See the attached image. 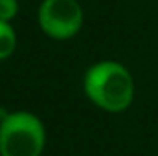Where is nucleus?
I'll list each match as a JSON object with an SVG mask.
<instances>
[{
  "label": "nucleus",
  "mask_w": 158,
  "mask_h": 156,
  "mask_svg": "<svg viewBox=\"0 0 158 156\" xmlns=\"http://www.w3.org/2000/svg\"><path fill=\"white\" fill-rule=\"evenodd\" d=\"M19 0H0V20L11 22L19 15Z\"/></svg>",
  "instance_id": "39448f33"
},
{
  "label": "nucleus",
  "mask_w": 158,
  "mask_h": 156,
  "mask_svg": "<svg viewBox=\"0 0 158 156\" xmlns=\"http://www.w3.org/2000/svg\"><path fill=\"white\" fill-rule=\"evenodd\" d=\"M46 147V129L28 110L9 112L0 119V156H40Z\"/></svg>",
  "instance_id": "f03ea898"
},
{
  "label": "nucleus",
  "mask_w": 158,
  "mask_h": 156,
  "mask_svg": "<svg viewBox=\"0 0 158 156\" xmlns=\"http://www.w3.org/2000/svg\"><path fill=\"white\" fill-rule=\"evenodd\" d=\"M39 26L53 40H68L83 28V7L77 0H42L39 6Z\"/></svg>",
  "instance_id": "7ed1b4c3"
},
{
  "label": "nucleus",
  "mask_w": 158,
  "mask_h": 156,
  "mask_svg": "<svg viewBox=\"0 0 158 156\" xmlns=\"http://www.w3.org/2000/svg\"><path fill=\"white\" fill-rule=\"evenodd\" d=\"M85 96L98 109L118 114L134 101V79L118 61H99L92 64L83 77Z\"/></svg>",
  "instance_id": "f257e3e1"
},
{
  "label": "nucleus",
  "mask_w": 158,
  "mask_h": 156,
  "mask_svg": "<svg viewBox=\"0 0 158 156\" xmlns=\"http://www.w3.org/2000/svg\"><path fill=\"white\" fill-rule=\"evenodd\" d=\"M17 48V33L11 22L0 20V61H6L13 55Z\"/></svg>",
  "instance_id": "20e7f679"
}]
</instances>
